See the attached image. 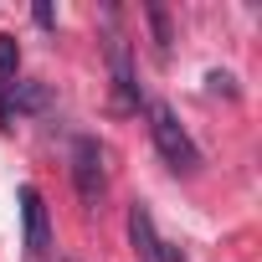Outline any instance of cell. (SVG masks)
Wrapping results in <instances>:
<instances>
[{
    "mask_svg": "<svg viewBox=\"0 0 262 262\" xmlns=\"http://www.w3.org/2000/svg\"><path fill=\"white\" fill-rule=\"evenodd\" d=\"M149 134H155V144H160V155H165V165L170 170H201V149H195V139L185 134V123L175 118V108L170 103H149Z\"/></svg>",
    "mask_w": 262,
    "mask_h": 262,
    "instance_id": "obj_1",
    "label": "cell"
},
{
    "mask_svg": "<svg viewBox=\"0 0 262 262\" xmlns=\"http://www.w3.org/2000/svg\"><path fill=\"white\" fill-rule=\"evenodd\" d=\"M72 180H77L82 206H98V201H103L108 175H103V149H98V139H77V144H72Z\"/></svg>",
    "mask_w": 262,
    "mask_h": 262,
    "instance_id": "obj_2",
    "label": "cell"
},
{
    "mask_svg": "<svg viewBox=\"0 0 262 262\" xmlns=\"http://www.w3.org/2000/svg\"><path fill=\"white\" fill-rule=\"evenodd\" d=\"M21 226H26V252L47 257L52 252V221H47V201L36 185H21Z\"/></svg>",
    "mask_w": 262,
    "mask_h": 262,
    "instance_id": "obj_3",
    "label": "cell"
},
{
    "mask_svg": "<svg viewBox=\"0 0 262 262\" xmlns=\"http://www.w3.org/2000/svg\"><path fill=\"white\" fill-rule=\"evenodd\" d=\"M113 77H118V108H134L139 93H134V72H128V47L113 41Z\"/></svg>",
    "mask_w": 262,
    "mask_h": 262,
    "instance_id": "obj_4",
    "label": "cell"
},
{
    "mask_svg": "<svg viewBox=\"0 0 262 262\" xmlns=\"http://www.w3.org/2000/svg\"><path fill=\"white\" fill-rule=\"evenodd\" d=\"M16 67H21V47H16V36H0V88L16 82Z\"/></svg>",
    "mask_w": 262,
    "mask_h": 262,
    "instance_id": "obj_5",
    "label": "cell"
}]
</instances>
